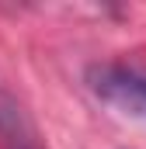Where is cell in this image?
Here are the masks:
<instances>
[{"label": "cell", "instance_id": "obj_1", "mask_svg": "<svg viewBox=\"0 0 146 149\" xmlns=\"http://www.w3.org/2000/svg\"><path fill=\"white\" fill-rule=\"evenodd\" d=\"M94 94L125 114H146V76L125 66H108L94 80Z\"/></svg>", "mask_w": 146, "mask_h": 149}, {"label": "cell", "instance_id": "obj_2", "mask_svg": "<svg viewBox=\"0 0 146 149\" xmlns=\"http://www.w3.org/2000/svg\"><path fill=\"white\" fill-rule=\"evenodd\" d=\"M0 149H42L32 118L7 94H0Z\"/></svg>", "mask_w": 146, "mask_h": 149}]
</instances>
